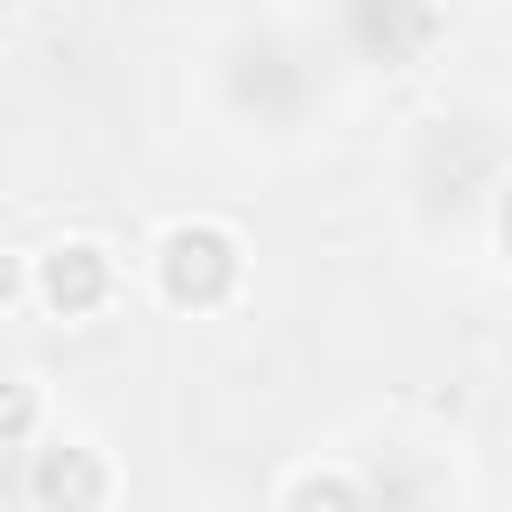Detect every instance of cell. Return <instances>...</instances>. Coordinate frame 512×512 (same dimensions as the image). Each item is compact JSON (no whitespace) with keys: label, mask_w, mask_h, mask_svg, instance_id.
Returning <instances> with one entry per match:
<instances>
[{"label":"cell","mask_w":512,"mask_h":512,"mask_svg":"<svg viewBox=\"0 0 512 512\" xmlns=\"http://www.w3.org/2000/svg\"><path fill=\"white\" fill-rule=\"evenodd\" d=\"M16 488H24L32 512H104L120 472H112V456L96 440H64L56 432V440H32L16 456Z\"/></svg>","instance_id":"cell-4"},{"label":"cell","mask_w":512,"mask_h":512,"mask_svg":"<svg viewBox=\"0 0 512 512\" xmlns=\"http://www.w3.org/2000/svg\"><path fill=\"white\" fill-rule=\"evenodd\" d=\"M216 112L240 136H288L312 112V48H296L272 24H240L216 56Z\"/></svg>","instance_id":"cell-1"},{"label":"cell","mask_w":512,"mask_h":512,"mask_svg":"<svg viewBox=\"0 0 512 512\" xmlns=\"http://www.w3.org/2000/svg\"><path fill=\"white\" fill-rule=\"evenodd\" d=\"M32 440H40V376H16L8 384V448L24 456Z\"/></svg>","instance_id":"cell-7"},{"label":"cell","mask_w":512,"mask_h":512,"mask_svg":"<svg viewBox=\"0 0 512 512\" xmlns=\"http://www.w3.org/2000/svg\"><path fill=\"white\" fill-rule=\"evenodd\" d=\"M24 288L56 320H88V312H104L120 296V256L104 240H88V232H64V240H48V248L24 256Z\"/></svg>","instance_id":"cell-5"},{"label":"cell","mask_w":512,"mask_h":512,"mask_svg":"<svg viewBox=\"0 0 512 512\" xmlns=\"http://www.w3.org/2000/svg\"><path fill=\"white\" fill-rule=\"evenodd\" d=\"M280 512H376V496L344 472V464H304L280 488Z\"/></svg>","instance_id":"cell-6"},{"label":"cell","mask_w":512,"mask_h":512,"mask_svg":"<svg viewBox=\"0 0 512 512\" xmlns=\"http://www.w3.org/2000/svg\"><path fill=\"white\" fill-rule=\"evenodd\" d=\"M152 288L176 312H224L248 288V240L216 216H184L152 240Z\"/></svg>","instance_id":"cell-2"},{"label":"cell","mask_w":512,"mask_h":512,"mask_svg":"<svg viewBox=\"0 0 512 512\" xmlns=\"http://www.w3.org/2000/svg\"><path fill=\"white\" fill-rule=\"evenodd\" d=\"M440 40V0H328V48L360 72H424Z\"/></svg>","instance_id":"cell-3"},{"label":"cell","mask_w":512,"mask_h":512,"mask_svg":"<svg viewBox=\"0 0 512 512\" xmlns=\"http://www.w3.org/2000/svg\"><path fill=\"white\" fill-rule=\"evenodd\" d=\"M488 248H496L504 272H512V168H504V184H496V200H488Z\"/></svg>","instance_id":"cell-8"}]
</instances>
